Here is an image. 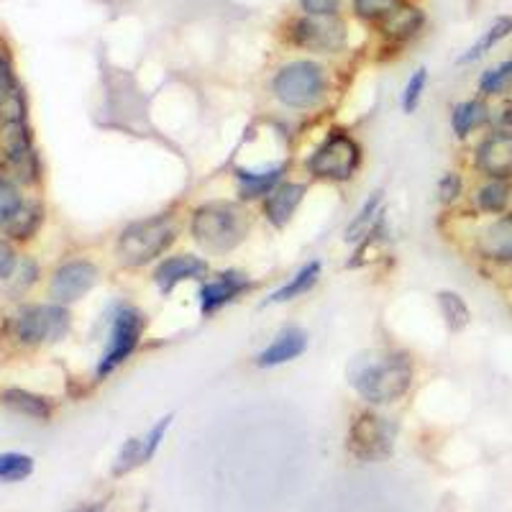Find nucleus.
Wrapping results in <instances>:
<instances>
[{
	"instance_id": "nucleus-1",
	"label": "nucleus",
	"mask_w": 512,
	"mask_h": 512,
	"mask_svg": "<svg viewBox=\"0 0 512 512\" xmlns=\"http://www.w3.org/2000/svg\"><path fill=\"white\" fill-rule=\"evenodd\" d=\"M349 384L372 405H390L410 390L413 364L400 351H361L346 369Z\"/></svg>"
},
{
	"instance_id": "nucleus-2",
	"label": "nucleus",
	"mask_w": 512,
	"mask_h": 512,
	"mask_svg": "<svg viewBox=\"0 0 512 512\" xmlns=\"http://www.w3.org/2000/svg\"><path fill=\"white\" fill-rule=\"evenodd\" d=\"M249 228V213L241 205L226 203V200L203 205L192 216V236L213 254H228L236 249L246 239Z\"/></svg>"
},
{
	"instance_id": "nucleus-3",
	"label": "nucleus",
	"mask_w": 512,
	"mask_h": 512,
	"mask_svg": "<svg viewBox=\"0 0 512 512\" xmlns=\"http://www.w3.org/2000/svg\"><path fill=\"white\" fill-rule=\"evenodd\" d=\"M175 236L177 226L169 216L131 223L128 228H123L121 239H118V256L126 267H141V264H149L162 256L172 246Z\"/></svg>"
},
{
	"instance_id": "nucleus-4",
	"label": "nucleus",
	"mask_w": 512,
	"mask_h": 512,
	"mask_svg": "<svg viewBox=\"0 0 512 512\" xmlns=\"http://www.w3.org/2000/svg\"><path fill=\"white\" fill-rule=\"evenodd\" d=\"M326 93V75L315 62H290L274 77V95L287 108H313Z\"/></svg>"
},
{
	"instance_id": "nucleus-5",
	"label": "nucleus",
	"mask_w": 512,
	"mask_h": 512,
	"mask_svg": "<svg viewBox=\"0 0 512 512\" xmlns=\"http://www.w3.org/2000/svg\"><path fill=\"white\" fill-rule=\"evenodd\" d=\"M349 454L354 459L372 464V461L390 459L395 451V425L382 415L361 413L349 428Z\"/></svg>"
},
{
	"instance_id": "nucleus-6",
	"label": "nucleus",
	"mask_w": 512,
	"mask_h": 512,
	"mask_svg": "<svg viewBox=\"0 0 512 512\" xmlns=\"http://www.w3.org/2000/svg\"><path fill=\"white\" fill-rule=\"evenodd\" d=\"M361 159V149L351 136L331 134L308 159V169L323 180H351Z\"/></svg>"
},
{
	"instance_id": "nucleus-7",
	"label": "nucleus",
	"mask_w": 512,
	"mask_h": 512,
	"mask_svg": "<svg viewBox=\"0 0 512 512\" xmlns=\"http://www.w3.org/2000/svg\"><path fill=\"white\" fill-rule=\"evenodd\" d=\"M70 331V313L62 305H29L18 313L16 336L24 344H54Z\"/></svg>"
},
{
	"instance_id": "nucleus-8",
	"label": "nucleus",
	"mask_w": 512,
	"mask_h": 512,
	"mask_svg": "<svg viewBox=\"0 0 512 512\" xmlns=\"http://www.w3.org/2000/svg\"><path fill=\"white\" fill-rule=\"evenodd\" d=\"M146 328V318L141 310L136 308H121L113 318L111 328V341H108V349H105L103 359L98 364V377L116 372L128 356L134 354L136 346L141 341V333Z\"/></svg>"
},
{
	"instance_id": "nucleus-9",
	"label": "nucleus",
	"mask_w": 512,
	"mask_h": 512,
	"mask_svg": "<svg viewBox=\"0 0 512 512\" xmlns=\"http://www.w3.org/2000/svg\"><path fill=\"white\" fill-rule=\"evenodd\" d=\"M474 169L484 180L512 182V131H489L474 149Z\"/></svg>"
},
{
	"instance_id": "nucleus-10",
	"label": "nucleus",
	"mask_w": 512,
	"mask_h": 512,
	"mask_svg": "<svg viewBox=\"0 0 512 512\" xmlns=\"http://www.w3.org/2000/svg\"><path fill=\"white\" fill-rule=\"evenodd\" d=\"M292 39H295L297 47L308 49V52L333 54L344 49L346 26L331 16H308L297 21Z\"/></svg>"
},
{
	"instance_id": "nucleus-11",
	"label": "nucleus",
	"mask_w": 512,
	"mask_h": 512,
	"mask_svg": "<svg viewBox=\"0 0 512 512\" xmlns=\"http://www.w3.org/2000/svg\"><path fill=\"white\" fill-rule=\"evenodd\" d=\"M98 267L88 259H75V262H67L54 272L52 277V297L59 305L77 303L82 295H88L95 285H98Z\"/></svg>"
},
{
	"instance_id": "nucleus-12",
	"label": "nucleus",
	"mask_w": 512,
	"mask_h": 512,
	"mask_svg": "<svg viewBox=\"0 0 512 512\" xmlns=\"http://www.w3.org/2000/svg\"><path fill=\"white\" fill-rule=\"evenodd\" d=\"M474 249L484 262L492 264H512V210L505 216L489 218L477 233Z\"/></svg>"
},
{
	"instance_id": "nucleus-13",
	"label": "nucleus",
	"mask_w": 512,
	"mask_h": 512,
	"mask_svg": "<svg viewBox=\"0 0 512 512\" xmlns=\"http://www.w3.org/2000/svg\"><path fill=\"white\" fill-rule=\"evenodd\" d=\"M249 287V277L236 272V269L218 274L216 280H210L208 285H203V290H200V308H203V315L218 313V310L226 308L228 303H233L236 297L244 295Z\"/></svg>"
},
{
	"instance_id": "nucleus-14",
	"label": "nucleus",
	"mask_w": 512,
	"mask_h": 512,
	"mask_svg": "<svg viewBox=\"0 0 512 512\" xmlns=\"http://www.w3.org/2000/svg\"><path fill=\"white\" fill-rule=\"evenodd\" d=\"M26 123V98L18 85L13 67L3 54H0V126H24Z\"/></svg>"
},
{
	"instance_id": "nucleus-15",
	"label": "nucleus",
	"mask_w": 512,
	"mask_h": 512,
	"mask_svg": "<svg viewBox=\"0 0 512 512\" xmlns=\"http://www.w3.org/2000/svg\"><path fill=\"white\" fill-rule=\"evenodd\" d=\"M205 272H208V262H205V259L192 254H177L169 256L167 262L159 264L154 280H157L159 290H162L164 295H169V292L175 290L177 285H182V282L205 277Z\"/></svg>"
},
{
	"instance_id": "nucleus-16",
	"label": "nucleus",
	"mask_w": 512,
	"mask_h": 512,
	"mask_svg": "<svg viewBox=\"0 0 512 512\" xmlns=\"http://www.w3.org/2000/svg\"><path fill=\"white\" fill-rule=\"evenodd\" d=\"M305 349H308V333L303 328H287L259 354L256 364L262 369L280 367V364H287V361L303 356Z\"/></svg>"
},
{
	"instance_id": "nucleus-17",
	"label": "nucleus",
	"mask_w": 512,
	"mask_h": 512,
	"mask_svg": "<svg viewBox=\"0 0 512 512\" xmlns=\"http://www.w3.org/2000/svg\"><path fill=\"white\" fill-rule=\"evenodd\" d=\"M305 198V185H297V182H285V185H277L272 192H269L267 205V218L272 226L285 228L287 223L295 216L297 205L303 203Z\"/></svg>"
},
{
	"instance_id": "nucleus-18",
	"label": "nucleus",
	"mask_w": 512,
	"mask_h": 512,
	"mask_svg": "<svg viewBox=\"0 0 512 512\" xmlns=\"http://www.w3.org/2000/svg\"><path fill=\"white\" fill-rule=\"evenodd\" d=\"M492 121V111L484 98H469L454 105L451 111V128L459 139H469L474 131L484 128Z\"/></svg>"
},
{
	"instance_id": "nucleus-19",
	"label": "nucleus",
	"mask_w": 512,
	"mask_h": 512,
	"mask_svg": "<svg viewBox=\"0 0 512 512\" xmlns=\"http://www.w3.org/2000/svg\"><path fill=\"white\" fill-rule=\"evenodd\" d=\"M474 205L484 216H505L512 210V182L484 180L474 192Z\"/></svg>"
},
{
	"instance_id": "nucleus-20",
	"label": "nucleus",
	"mask_w": 512,
	"mask_h": 512,
	"mask_svg": "<svg viewBox=\"0 0 512 512\" xmlns=\"http://www.w3.org/2000/svg\"><path fill=\"white\" fill-rule=\"evenodd\" d=\"M282 175H285V167H282V164L264 169V172H246V169H239L241 198L254 200V198H262V195H269L274 187L280 185Z\"/></svg>"
},
{
	"instance_id": "nucleus-21",
	"label": "nucleus",
	"mask_w": 512,
	"mask_h": 512,
	"mask_svg": "<svg viewBox=\"0 0 512 512\" xmlns=\"http://www.w3.org/2000/svg\"><path fill=\"white\" fill-rule=\"evenodd\" d=\"M510 34H512V16L495 18V21H492V26H489V29L484 31L477 41H474L472 47L466 49V54H461L459 64L477 62V59H482L484 54L492 52V49H495L500 41H505Z\"/></svg>"
},
{
	"instance_id": "nucleus-22",
	"label": "nucleus",
	"mask_w": 512,
	"mask_h": 512,
	"mask_svg": "<svg viewBox=\"0 0 512 512\" xmlns=\"http://www.w3.org/2000/svg\"><path fill=\"white\" fill-rule=\"evenodd\" d=\"M3 405L11 408L13 413L26 415L34 420H49L52 418V405L41 395H34L29 390H6L3 392Z\"/></svg>"
},
{
	"instance_id": "nucleus-23",
	"label": "nucleus",
	"mask_w": 512,
	"mask_h": 512,
	"mask_svg": "<svg viewBox=\"0 0 512 512\" xmlns=\"http://www.w3.org/2000/svg\"><path fill=\"white\" fill-rule=\"evenodd\" d=\"M320 277V262H310L305 264L300 272L292 277L287 285H282L280 290L274 292V295H269V303H290V300H295V297L305 295L308 290H313L315 282H318Z\"/></svg>"
},
{
	"instance_id": "nucleus-24",
	"label": "nucleus",
	"mask_w": 512,
	"mask_h": 512,
	"mask_svg": "<svg viewBox=\"0 0 512 512\" xmlns=\"http://www.w3.org/2000/svg\"><path fill=\"white\" fill-rule=\"evenodd\" d=\"M438 308H441V315L446 318L451 331H464L472 323V310H469V305H466V300L459 292H438Z\"/></svg>"
},
{
	"instance_id": "nucleus-25",
	"label": "nucleus",
	"mask_w": 512,
	"mask_h": 512,
	"mask_svg": "<svg viewBox=\"0 0 512 512\" xmlns=\"http://www.w3.org/2000/svg\"><path fill=\"white\" fill-rule=\"evenodd\" d=\"M512 90V59H505V62L489 67V70L482 72L479 77V93L482 98H500V95H507Z\"/></svg>"
},
{
	"instance_id": "nucleus-26",
	"label": "nucleus",
	"mask_w": 512,
	"mask_h": 512,
	"mask_svg": "<svg viewBox=\"0 0 512 512\" xmlns=\"http://www.w3.org/2000/svg\"><path fill=\"white\" fill-rule=\"evenodd\" d=\"M31 474H34V459L29 454H18V451L0 454V482L3 484L24 482Z\"/></svg>"
},
{
	"instance_id": "nucleus-27",
	"label": "nucleus",
	"mask_w": 512,
	"mask_h": 512,
	"mask_svg": "<svg viewBox=\"0 0 512 512\" xmlns=\"http://www.w3.org/2000/svg\"><path fill=\"white\" fill-rule=\"evenodd\" d=\"M41 223V210L36 205H21L16 216L6 223V231L13 239H31Z\"/></svg>"
},
{
	"instance_id": "nucleus-28",
	"label": "nucleus",
	"mask_w": 512,
	"mask_h": 512,
	"mask_svg": "<svg viewBox=\"0 0 512 512\" xmlns=\"http://www.w3.org/2000/svg\"><path fill=\"white\" fill-rule=\"evenodd\" d=\"M141 464H146L144 441H141V438H128L121 446V451H118L116 464H113V474H116V477H123V474L134 472L136 466Z\"/></svg>"
},
{
	"instance_id": "nucleus-29",
	"label": "nucleus",
	"mask_w": 512,
	"mask_h": 512,
	"mask_svg": "<svg viewBox=\"0 0 512 512\" xmlns=\"http://www.w3.org/2000/svg\"><path fill=\"white\" fill-rule=\"evenodd\" d=\"M379 203H382V192L372 195V198H369L367 203H364V208L359 210V216H356V221L351 223L349 231H346V241L361 239V233H367L369 228H372L374 213H377V210H379Z\"/></svg>"
},
{
	"instance_id": "nucleus-30",
	"label": "nucleus",
	"mask_w": 512,
	"mask_h": 512,
	"mask_svg": "<svg viewBox=\"0 0 512 512\" xmlns=\"http://www.w3.org/2000/svg\"><path fill=\"white\" fill-rule=\"evenodd\" d=\"M420 24V13L413 8H397L392 16L384 18V31L387 34H413Z\"/></svg>"
},
{
	"instance_id": "nucleus-31",
	"label": "nucleus",
	"mask_w": 512,
	"mask_h": 512,
	"mask_svg": "<svg viewBox=\"0 0 512 512\" xmlns=\"http://www.w3.org/2000/svg\"><path fill=\"white\" fill-rule=\"evenodd\" d=\"M21 205H24V200H21L16 187H13L11 182L0 180V226H6V223L16 216Z\"/></svg>"
},
{
	"instance_id": "nucleus-32",
	"label": "nucleus",
	"mask_w": 512,
	"mask_h": 512,
	"mask_svg": "<svg viewBox=\"0 0 512 512\" xmlns=\"http://www.w3.org/2000/svg\"><path fill=\"white\" fill-rule=\"evenodd\" d=\"M402 0H356V11L364 18H387L400 8Z\"/></svg>"
},
{
	"instance_id": "nucleus-33",
	"label": "nucleus",
	"mask_w": 512,
	"mask_h": 512,
	"mask_svg": "<svg viewBox=\"0 0 512 512\" xmlns=\"http://www.w3.org/2000/svg\"><path fill=\"white\" fill-rule=\"evenodd\" d=\"M425 82H428V70H418L413 77H410L408 88H405V95H402V108L405 113H413L420 103V95L425 90Z\"/></svg>"
},
{
	"instance_id": "nucleus-34",
	"label": "nucleus",
	"mask_w": 512,
	"mask_h": 512,
	"mask_svg": "<svg viewBox=\"0 0 512 512\" xmlns=\"http://www.w3.org/2000/svg\"><path fill=\"white\" fill-rule=\"evenodd\" d=\"M169 425H172V415H164V418L159 420L157 425H154L152 431H149L144 438H141V441H144V459L146 461L154 459V454H157L159 446H162L164 433H167Z\"/></svg>"
},
{
	"instance_id": "nucleus-35",
	"label": "nucleus",
	"mask_w": 512,
	"mask_h": 512,
	"mask_svg": "<svg viewBox=\"0 0 512 512\" xmlns=\"http://www.w3.org/2000/svg\"><path fill=\"white\" fill-rule=\"evenodd\" d=\"M461 177L454 175V172H448V175L441 177V182H438V198H441V203H454V200H459L461 195Z\"/></svg>"
},
{
	"instance_id": "nucleus-36",
	"label": "nucleus",
	"mask_w": 512,
	"mask_h": 512,
	"mask_svg": "<svg viewBox=\"0 0 512 512\" xmlns=\"http://www.w3.org/2000/svg\"><path fill=\"white\" fill-rule=\"evenodd\" d=\"M16 269V251L6 239H0V280H8Z\"/></svg>"
},
{
	"instance_id": "nucleus-37",
	"label": "nucleus",
	"mask_w": 512,
	"mask_h": 512,
	"mask_svg": "<svg viewBox=\"0 0 512 512\" xmlns=\"http://www.w3.org/2000/svg\"><path fill=\"white\" fill-rule=\"evenodd\" d=\"M341 6V0H303L308 16H333Z\"/></svg>"
},
{
	"instance_id": "nucleus-38",
	"label": "nucleus",
	"mask_w": 512,
	"mask_h": 512,
	"mask_svg": "<svg viewBox=\"0 0 512 512\" xmlns=\"http://www.w3.org/2000/svg\"><path fill=\"white\" fill-rule=\"evenodd\" d=\"M72 512H105V502H82Z\"/></svg>"
}]
</instances>
